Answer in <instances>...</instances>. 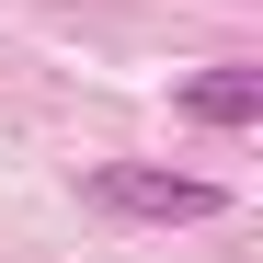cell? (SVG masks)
Returning <instances> with one entry per match:
<instances>
[{
    "label": "cell",
    "instance_id": "7a4b0ae2",
    "mask_svg": "<svg viewBox=\"0 0 263 263\" xmlns=\"http://www.w3.org/2000/svg\"><path fill=\"white\" fill-rule=\"evenodd\" d=\"M183 115H195V126H252V115H263V69H206V80H183Z\"/></svg>",
    "mask_w": 263,
    "mask_h": 263
},
{
    "label": "cell",
    "instance_id": "6da1fadb",
    "mask_svg": "<svg viewBox=\"0 0 263 263\" xmlns=\"http://www.w3.org/2000/svg\"><path fill=\"white\" fill-rule=\"evenodd\" d=\"M92 206H103V217H160V229H183V217H217L229 195H217L206 172H160V160H103V172H92Z\"/></svg>",
    "mask_w": 263,
    "mask_h": 263
}]
</instances>
